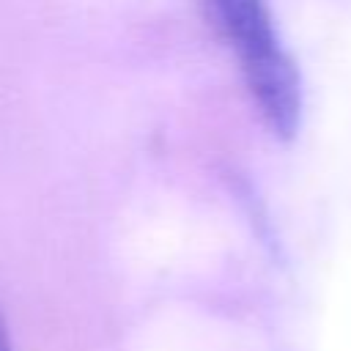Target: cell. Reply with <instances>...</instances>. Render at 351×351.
I'll return each mask as SVG.
<instances>
[{
	"label": "cell",
	"mask_w": 351,
	"mask_h": 351,
	"mask_svg": "<svg viewBox=\"0 0 351 351\" xmlns=\"http://www.w3.org/2000/svg\"><path fill=\"white\" fill-rule=\"evenodd\" d=\"M208 8L261 121L274 137L291 140L302 121V80L280 38L269 0H208Z\"/></svg>",
	"instance_id": "cell-1"
},
{
	"label": "cell",
	"mask_w": 351,
	"mask_h": 351,
	"mask_svg": "<svg viewBox=\"0 0 351 351\" xmlns=\"http://www.w3.org/2000/svg\"><path fill=\"white\" fill-rule=\"evenodd\" d=\"M0 351H14V348H11V337H8V329H5L3 315H0Z\"/></svg>",
	"instance_id": "cell-2"
}]
</instances>
